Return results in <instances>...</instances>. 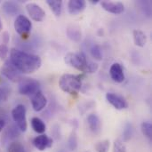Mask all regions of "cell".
I'll return each mask as SVG.
<instances>
[{"instance_id":"6da1fadb","label":"cell","mask_w":152,"mask_h":152,"mask_svg":"<svg viewBox=\"0 0 152 152\" xmlns=\"http://www.w3.org/2000/svg\"><path fill=\"white\" fill-rule=\"evenodd\" d=\"M9 60L21 74H32L38 70L42 65L39 56L16 48L11 50Z\"/></svg>"},{"instance_id":"7a4b0ae2","label":"cell","mask_w":152,"mask_h":152,"mask_svg":"<svg viewBox=\"0 0 152 152\" xmlns=\"http://www.w3.org/2000/svg\"><path fill=\"white\" fill-rule=\"evenodd\" d=\"M66 64L84 73H94L98 69V64L87 59L84 53H69L64 57Z\"/></svg>"},{"instance_id":"3957f363","label":"cell","mask_w":152,"mask_h":152,"mask_svg":"<svg viewBox=\"0 0 152 152\" xmlns=\"http://www.w3.org/2000/svg\"><path fill=\"white\" fill-rule=\"evenodd\" d=\"M83 77L80 75L63 74L59 80V86L64 92L70 95H77L82 87Z\"/></svg>"},{"instance_id":"277c9868","label":"cell","mask_w":152,"mask_h":152,"mask_svg":"<svg viewBox=\"0 0 152 152\" xmlns=\"http://www.w3.org/2000/svg\"><path fill=\"white\" fill-rule=\"evenodd\" d=\"M27 110L23 104H18L12 110V118L16 126L19 128L20 132H26L28 128L27 125V118H26Z\"/></svg>"},{"instance_id":"5b68a950","label":"cell","mask_w":152,"mask_h":152,"mask_svg":"<svg viewBox=\"0 0 152 152\" xmlns=\"http://www.w3.org/2000/svg\"><path fill=\"white\" fill-rule=\"evenodd\" d=\"M40 91V83L34 78H22L19 82V93L22 95L32 96Z\"/></svg>"},{"instance_id":"8992f818","label":"cell","mask_w":152,"mask_h":152,"mask_svg":"<svg viewBox=\"0 0 152 152\" xmlns=\"http://www.w3.org/2000/svg\"><path fill=\"white\" fill-rule=\"evenodd\" d=\"M13 26H14L15 31L21 37H24V38L28 37V35L31 31V28H32V23H31L30 20L22 14H19L16 17Z\"/></svg>"},{"instance_id":"52a82bcc","label":"cell","mask_w":152,"mask_h":152,"mask_svg":"<svg viewBox=\"0 0 152 152\" xmlns=\"http://www.w3.org/2000/svg\"><path fill=\"white\" fill-rule=\"evenodd\" d=\"M1 73L4 77L12 82H20L22 79L21 73L13 66V64L7 60L1 69Z\"/></svg>"},{"instance_id":"ba28073f","label":"cell","mask_w":152,"mask_h":152,"mask_svg":"<svg viewBox=\"0 0 152 152\" xmlns=\"http://www.w3.org/2000/svg\"><path fill=\"white\" fill-rule=\"evenodd\" d=\"M26 11H27L28 14L29 15V17L37 22L42 21L45 17V12L43 10V8L35 3L27 4H26Z\"/></svg>"},{"instance_id":"9c48e42d","label":"cell","mask_w":152,"mask_h":152,"mask_svg":"<svg viewBox=\"0 0 152 152\" xmlns=\"http://www.w3.org/2000/svg\"><path fill=\"white\" fill-rule=\"evenodd\" d=\"M106 100L110 105H112L118 110H122L128 108V102H126V100L117 94L114 93L106 94Z\"/></svg>"},{"instance_id":"30bf717a","label":"cell","mask_w":152,"mask_h":152,"mask_svg":"<svg viewBox=\"0 0 152 152\" xmlns=\"http://www.w3.org/2000/svg\"><path fill=\"white\" fill-rule=\"evenodd\" d=\"M30 101H31V105H32L33 110L37 112L43 110L47 104V99L42 94L41 91L37 92V94L32 95Z\"/></svg>"},{"instance_id":"8fae6325","label":"cell","mask_w":152,"mask_h":152,"mask_svg":"<svg viewBox=\"0 0 152 152\" xmlns=\"http://www.w3.org/2000/svg\"><path fill=\"white\" fill-rule=\"evenodd\" d=\"M33 145L40 151H44L53 146V140L46 134H40L33 139Z\"/></svg>"},{"instance_id":"7c38bea8","label":"cell","mask_w":152,"mask_h":152,"mask_svg":"<svg viewBox=\"0 0 152 152\" xmlns=\"http://www.w3.org/2000/svg\"><path fill=\"white\" fill-rule=\"evenodd\" d=\"M101 5L106 12L113 14H120L125 11V5L120 2L102 1Z\"/></svg>"},{"instance_id":"4fadbf2b","label":"cell","mask_w":152,"mask_h":152,"mask_svg":"<svg viewBox=\"0 0 152 152\" xmlns=\"http://www.w3.org/2000/svg\"><path fill=\"white\" fill-rule=\"evenodd\" d=\"M110 75L116 83H122L125 80V73L122 66L119 63H113L110 69Z\"/></svg>"},{"instance_id":"5bb4252c","label":"cell","mask_w":152,"mask_h":152,"mask_svg":"<svg viewBox=\"0 0 152 152\" xmlns=\"http://www.w3.org/2000/svg\"><path fill=\"white\" fill-rule=\"evenodd\" d=\"M86 7L85 0H70L68 3V11L71 15H76L82 12Z\"/></svg>"},{"instance_id":"9a60e30c","label":"cell","mask_w":152,"mask_h":152,"mask_svg":"<svg viewBox=\"0 0 152 152\" xmlns=\"http://www.w3.org/2000/svg\"><path fill=\"white\" fill-rule=\"evenodd\" d=\"M87 124L90 130L94 134H99L102 130V122L99 117L95 114H90L87 117Z\"/></svg>"},{"instance_id":"2e32d148","label":"cell","mask_w":152,"mask_h":152,"mask_svg":"<svg viewBox=\"0 0 152 152\" xmlns=\"http://www.w3.org/2000/svg\"><path fill=\"white\" fill-rule=\"evenodd\" d=\"M3 11L4 12L5 14L10 15V16H14L17 15L20 12V7L17 3L12 2V1H6L3 4L2 6Z\"/></svg>"},{"instance_id":"e0dca14e","label":"cell","mask_w":152,"mask_h":152,"mask_svg":"<svg viewBox=\"0 0 152 152\" xmlns=\"http://www.w3.org/2000/svg\"><path fill=\"white\" fill-rule=\"evenodd\" d=\"M133 37H134V41L135 45L139 47H143L146 43H147V36L146 34L139 29H135L133 32Z\"/></svg>"},{"instance_id":"ac0fdd59","label":"cell","mask_w":152,"mask_h":152,"mask_svg":"<svg viewBox=\"0 0 152 152\" xmlns=\"http://www.w3.org/2000/svg\"><path fill=\"white\" fill-rule=\"evenodd\" d=\"M31 126L36 133L40 134H43L46 130V126L45 122L39 118H33L31 119Z\"/></svg>"},{"instance_id":"d6986e66","label":"cell","mask_w":152,"mask_h":152,"mask_svg":"<svg viewBox=\"0 0 152 152\" xmlns=\"http://www.w3.org/2000/svg\"><path fill=\"white\" fill-rule=\"evenodd\" d=\"M45 2L55 16L59 17L61 14L62 1H61V0H46Z\"/></svg>"},{"instance_id":"ffe728a7","label":"cell","mask_w":152,"mask_h":152,"mask_svg":"<svg viewBox=\"0 0 152 152\" xmlns=\"http://www.w3.org/2000/svg\"><path fill=\"white\" fill-rule=\"evenodd\" d=\"M90 53L94 60L97 61L102 60V51L99 45H93L90 48Z\"/></svg>"},{"instance_id":"44dd1931","label":"cell","mask_w":152,"mask_h":152,"mask_svg":"<svg viewBox=\"0 0 152 152\" xmlns=\"http://www.w3.org/2000/svg\"><path fill=\"white\" fill-rule=\"evenodd\" d=\"M67 35L69 37V38H70L73 41H79L81 39V32L78 28H68L67 30Z\"/></svg>"},{"instance_id":"7402d4cb","label":"cell","mask_w":152,"mask_h":152,"mask_svg":"<svg viewBox=\"0 0 152 152\" xmlns=\"http://www.w3.org/2000/svg\"><path fill=\"white\" fill-rule=\"evenodd\" d=\"M141 130L144 136H146L149 139H151L152 137V125L150 122H143L141 125Z\"/></svg>"},{"instance_id":"603a6c76","label":"cell","mask_w":152,"mask_h":152,"mask_svg":"<svg viewBox=\"0 0 152 152\" xmlns=\"http://www.w3.org/2000/svg\"><path fill=\"white\" fill-rule=\"evenodd\" d=\"M7 152H27L25 147L18 142H12L8 148H7Z\"/></svg>"},{"instance_id":"cb8c5ba5","label":"cell","mask_w":152,"mask_h":152,"mask_svg":"<svg viewBox=\"0 0 152 152\" xmlns=\"http://www.w3.org/2000/svg\"><path fill=\"white\" fill-rule=\"evenodd\" d=\"M110 149V141L103 140L95 144V151L97 152H108Z\"/></svg>"},{"instance_id":"d4e9b609","label":"cell","mask_w":152,"mask_h":152,"mask_svg":"<svg viewBox=\"0 0 152 152\" xmlns=\"http://www.w3.org/2000/svg\"><path fill=\"white\" fill-rule=\"evenodd\" d=\"M113 152H126V147L121 140L115 141L113 144Z\"/></svg>"},{"instance_id":"484cf974","label":"cell","mask_w":152,"mask_h":152,"mask_svg":"<svg viewBox=\"0 0 152 152\" xmlns=\"http://www.w3.org/2000/svg\"><path fill=\"white\" fill-rule=\"evenodd\" d=\"M69 148L70 151H75L77 147V137L75 133H72L69 138Z\"/></svg>"},{"instance_id":"4316f807","label":"cell","mask_w":152,"mask_h":152,"mask_svg":"<svg viewBox=\"0 0 152 152\" xmlns=\"http://www.w3.org/2000/svg\"><path fill=\"white\" fill-rule=\"evenodd\" d=\"M20 134V131L19 130V128L17 126H10L8 128V131H7V134H8V137L10 139H14L16 137H18Z\"/></svg>"},{"instance_id":"83f0119b","label":"cell","mask_w":152,"mask_h":152,"mask_svg":"<svg viewBox=\"0 0 152 152\" xmlns=\"http://www.w3.org/2000/svg\"><path fill=\"white\" fill-rule=\"evenodd\" d=\"M8 53H9V49H8L7 45L1 44L0 45V59L1 60L6 59L7 58V55H8Z\"/></svg>"},{"instance_id":"f1b7e54d","label":"cell","mask_w":152,"mask_h":152,"mask_svg":"<svg viewBox=\"0 0 152 152\" xmlns=\"http://www.w3.org/2000/svg\"><path fill=\"white\" fill-rule=\"evenodd\" d=\"M132 133H133L132 126H131V125L127 124V125H126V128H125V130H124V133H123L124 140H125V141H128V140H130V139H131V137H132Z\"/></svg>"},{"instance_id":"f546056e","label":"cell","mask_w":152,"mask_h":152,"mask_svg":"<svg viewBox=\"0 0 152 152\" xmlns=\"http://www.w3.org/2000/svg\"><path fill=\"white\" fill-rule=\"evenodd\" d=\"M9 96V91L5 87L0 86V102H5L8 99Z\"/></svg>"},{"instance_id":"4dcf8cb0","label":"cell","mask_w":152,"mask_h":152,"mask_svg":"<svg viewBox=\"0 0 152 152\" xmlns=\"http://www.w3.org/2000/svg\"><path fill=\"white\" fill-rule=\"evenodd\" d=\"M3 41H4V44H7L8 42H9V39H10V36H9V33L8 32H4L3 33Z\"/></svg>"},{"instance_id":"1f68e13d","label":"cell","mask_w":152,"mask_h":152,"mask_svg":"<svg viewBox=\"0 0 152 152\" xmlns=\"http://www.w3.org/2000/svg\"><path fill=\"white\" fill-rule=\"evenodd\" d=\"M4 126H5V122H4V120H3V119L0 118V132H2V130L4 128Z\"/></svg>"},{"instance_id":"d6a6232c","label":"cell","mask_w":152,"mask_h":152,"mask_svg":"<svg viewBox=\"0 0 152 152\" xmlns=\"http://www.w3.org/2000/svg\"><path fill=\"white\" fill-rule=\"evenodd\" d=\"M90 3L93 4H96L100 3V1L99 0H90Z\"/></svg>"},{"instance_id":"836d02e7","label":"cell","mask_w":152,"mask_h":152,"mask_svg":"<svg viewBox=\"0 0 152 152\" xmlns=\"http://www.w3.org/2000/svg\"><path fill=\"white\" fill-rule=\"evenodd\" d=\"M3 28V24H2V20H0V30H2Z\"/></svg>"}]
</instances>
